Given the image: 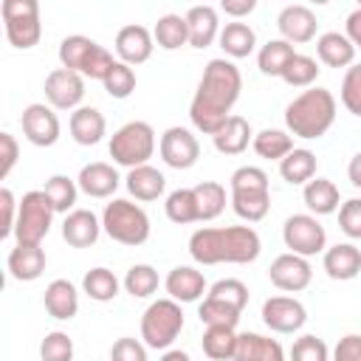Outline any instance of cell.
Instances as JSON below:
<instances>
[{"label": "cell", "mask_w": 361, "mask_h": 361, "mask_svg": "<svg viewBox=\"0 0 361 361\" xmlns=\"http://www.w3.org/2000/svg\"><path fill=\"white\" fill-rule=\"evenodd\" d=\"M330 350L319 336H302L290 347V361H327Z\"/></svg>", "instance_id": "cell-49"}, {"label": "cell", "mask_w": 361, "mask_h": 361, "mask_svg": "<svg viewBox=\"0 0 361 361\" xmlns=\"http://www.w3.org/2000/svg\"><path fill=\"white\" fill-rule=\"evenodd\" d=\"M102 234V220L90 209H73L62 220V240L73 248H90Z\"/></svg>", "instance_id": "cell-20"}, {"label": "cell", "mask_w": 361, "mask_h": 361, "mask_svg": "<svg viewBox=\"0 0 361 361\" xmlns=\"http://www.w3.org/2000/svg\"><path fill=\"white\" fill-rule=\"evenodd\" d=\"M42 361H73V338L62 330H51L39 344Z\"/></svg>", "instance_id": "cell-47"}, {"label": "cell", "mask_w": 361, "mask_h": 361, "mask_svg": "<svg viewBox=\"0 0 361 361\" xmlns=\"http://www.w3.org/2000/svg\"><path fill=\"white\" fill-rule=\"evenodd\" d=\"M42 305L48 310L51 319H59V322H71L76 313H79V293L73 288V282L68 279H54L45 293H42Z\"/></svg>", "instance_id": "cell-27"}, {"label": "cell", "mask_w": 361, "mask_h": 361, "mask_svg": "<svg viewBox=\"0 0 361 361\" xmlns=\"http://www.w3.org/2000/svg\"><path fill=\"white\" fill-rule=\"evenodd\" d=\"M262 322L274 333H296L307 322V310L293 296H271L262 302Z\"/></svg>", "instance_id": "cell-16"}, {"label": "cell", "mask_w": 361, "mask_h": 361, "mask_svg": "<svg viewBox=\"0 0 361 361\" xmlns=\"http://www.w3.org/2000/svg\"><path fill=\"white\" fill-rule=\"evenodd\" d=\"M338 228L350 240H361V197H350L338 206Z\"/></svg>", "instance_id": "cell-50"}, {"label": "cell", "mask_w": 361, "mask_h": 361, "mask_svg": "<svg viewBox=\"0 0 361 361\" xmlns=\"http://www.w3.org/2000/svg\"><path fill=\"white\" fill-rule=\"evenodd\" d=\"M206 296L209 299H217V302H223V305H228V307H234V310H245V305H248V288H245V282H240V279H234V276H228V279H217L209 290H206Z\"/></svg>", "instance_id": "cell-44"}, {"label": "cell", "mask_w": 361, "mask_h": 361, "mask_svg": "<svg viewBox=\"0 0 361 361\" xmlns=\"http://www.w3.org/2000/svg\"><path fill=\"white\" fill-rule=\"evenodd\" d=\"M220 48H223V54L228 56V59H243V56H248V54H254V48H257V34H254V28L248 25V23H243V20H231V23H226L223 28H220Z\"/></svg>", "instance_id": "cell-30"}, {"label": "cell", "mask_w": 361, "mask_h": 361, "mask_svg": "<svg viewBox=\"0 0 361 361\" xmlns=\"http://www.w3.org/2000/svg\"><path fill=\"white\" fill-rule=\"evenodd\" d=\"M110 158L118 166H144L155 152V130L147 121H127L110 135Z\"/></svg>", "instance_id": "cell-8"}, {"label": "cell", "mask_w": 361, "mask_h": 361, "mask_svg": "<svg viewBox=\"0 0 361 361\" xmlns=\"http://www.w3.org/2000/svg\"><path fill=\"white\" fill-rule=\"evenodd\" d=\"M158 271L152 268V265H147V262H138V265H133L130 271H127V276H124V290L133 296V299H147V296H152L155 290H158Z\"/></svg>", "instance_id": "cell-42"}, {"label": "cell", "mask_w": 361, "mask_h": 361, "mask_svg": "<svg viewBox=\"0 0 361 361\" xmlns=\"http://www.w3.org/2000/svg\"><path fill=\"white\" fill-rule=\"evenodd\" d=\"M164 288L175 302H197L206 293V276L192 265H178L166 274Z\"/></svg>", "instance_id": "cell-22"}, {"label": "cell", "mask_w": 361, "mask_h": 361, "mask_svg": "<svg viewBox=\"0 0 361 361\" xmlns=\"http://www.w3.org/2000/svg\"><path fill=\"white\" fill-rule=\"evenodd\" d=\"M231 209L245 223H259L271 212V186L268 175L259 166H240L228 178Z\"/></svg>", "instance_id": "cell-4"}, {"label": "cell", "mask_w": 361, "mask_h": 361, "mask_svg": "<svg viewBox=\"0 0 361 361\" xmlns=\"http://www.w3.org/2000/svg\"><path fill=\"white\" fill-rule=\"evenodd\" d=\"M316 54L327 68H350L355 65V45L347 39V34L327 31L316 39Z\"/></svg>", "instance_id": "cell-31"}, {"label": "cell", "mask_w": 361, "mask_h": 361, "mask_svg": "<svg viewBox=\"0 0 361 361\" xmlns=\"http://www.w3.org/2000/svg\"><path fill=\"white\" fill-rule=\"evenodd\" d=\"M59 65L68 68V71H76L82 73L85 79H99L104 82L107 73L113 71L116 59L113 54L99 45L96 39L85 37V34H71L59 42Z\"/></svg>", "instance_id": "cell-5"}, {"label": "cell", "mask_w": 361, "mask_h": 361, "mask_svg": "<svg viewBox=\"0 0 361 361\" xmlns=\"http://www.w3.org/2000/svg\"><path fill=\"white\" fill-rule=\"evenodd\" d=\"M322 265L330 279H338V282L355 279L361 274V251L353 243H336L324 251Z\"/></svg>", "instance_id": "cell-25"}, {"label": "cell", "mask_w": 361, "mask_h": 361, "mask_svg": "<svg viewBox=\"0 0 361 361\" xmlns=\"http://www.w3.org/2000/svg\"><path fill=\"white\" fill-rule=\"evenodd\" d=\"M17 158H20V144H17V138H14L11 133H0V178H3V180H6L8 172L14 169Z\"/></svg>", "instance_id": "cell-53"}, {"label": "cell", "mask_w": 361, "mask_h": 361, "mask_svg": "<svg viewBox=\"0 0 361 361\" xmlns=\"http://www.w3.org/2000/svg\"><path fill=\"white\" fill-rule=\"evenodd\" d=\"M358 8H361V3H358Z\"/></svg>", "instance_id": "cell-59"}, {"label": "cell", "mask_w": 361, "mask_h": 361, "mask_svg": "<svg viewBox=\"0 0 361 361\" xmlns=\"http://www.w3.org/2000/svg\"><path fill=\"white\" fill-rule=\"evenodd\" d=\"M276 28H279V34H282L285 42H290V45H302V42H310V39L316 37L319 23H316V14H313L307 6H302V3H290V6H285V8L279 11V17H276Z\"/></svg>", "instance_id": "cell-18"}, {"label": "cell", "mask_w": 361, "mask_h": 361, "mask_svg": "<svg viewBox=\"0 0 361 361\" xmlns=\"http://www.w3.org/2000/svg\"><path fill=\"white\" fill-rule=\"evenodd\" d=\"M6 265H8L11 279H17V282H34V279L42 276V271L48 265V257H45L42 245H23V243H17L8 251Z\"/></svg>", "instance_id": "cell-21"}, {"label": "cell", "mask_w": 361, "mask_h": 361, "mask_svg": "<svg viewBox=\"0 0 361 361\" xmlns=\"http://www.w3.org/2000/svg\"><path fill=\"white\" fill-rule=\"evenodd\" d=\"M262 243L251 226H206L189 237V254L200 265H248L259 257Z\"/></svg>", "instance_id": "cell-2"}, {"label": "cell", "mask_w": 361, "mask_h": 361, "mask_svg": "<svg viewBox=\"0 0 361 361\" xmlns=\"http://www.w3.org/2000/svg\"><path fill=\"white\" fill-rule=\"evenodd\" d=\"M48 203L54 206L56 214H71L73 212V203H76V195H79V183L68 175H51L42 186Z\"/></svg>", "instance_id": "cell-38"}, {"label": "cell", "mask_w": 361, "mask_h": 361, "mask_svg": "<svg viewBox=\"0 0 361 361\" xmlns=\"http://www.w3.org/2000/svg\"><path fill=\"white\" fill-rule=\"evenodd\" d=\"M282 240L290 254L313 257L327 251V231L313 214H290L282 226Z\"/></svg>", "instance_id": "cell-11"}, {"label": "cell", "mask_w": 361, "mask_h": 361, "mask_svg": "<svg viewBox=\"0 0 361 361\" xmlns=\"http://www.w3.org/2000/svg\"><path fill=\"white\" fill-rule=\"evenodd\" d=\"M268 279H271L274 288H279V290H285V293H299V290H305V288L310 285L313 268H310L307 257H299V254L285 251V254H279V257L271 262Z\"/></svg>", "instance_id": "cell-14"}, {"label": "cell", "mask_w": 361, "mask_h": 361, "mask_svg": "<svg viewBox=\"0 0 361 361\" xmlns=\"http://www.w3.org/2000/svg\"><path fill=\"white\" fill-rule=\"evenodd\" d=\"M347 178H350L353 186L361 189V152H355V155L350 158V164H347Z\"/></svg>", "instance_id": "cell-57"}, {"label": "cell", "mask_w": 361, "mask_h": 361, "mask_svg": "<svg viewBox=\"0 0 361 361\" xmlns=\"http://www.w3.org/2000/svg\"><path fill=\"white\" fill-rule=\"evenodd\" d=\"M110 361H147V344H141L138 338L121 336L110 347Z\"/></svg>", "instance_id": "cell-51"}, {"label": "cell", "mask_w": 361, "mask_h": 361, "mask_svg": "<svg viewBox=\"0 0 361 361\" xmlns=\"http://www.w3.org/2000/svg\"><path fill=\"white\" fill-rule=\"evenodd\" d=\"M116 54H118V62L124 65H141L152 56V48H155V37L149 34V28L138 25V23H130L124 28H118L116 34Z\"/></svg>", "instance_id": "cell-17"}, {"label": "cell", "mask_w": 361, "mask_h": 361, "mask_svg": "<svg viewBox=\"0 0 361 361\" xmlns=\"http://www.w3.org/2000/svg\"><path fill=\"white\" fill-rule=\"evenodd\" d=\"M183 330V310L175 299H155L141 316V338L149 350H169Z\"/></svg>", "instance_id": "cell-7"}, {"label": "cell", "mask_w": 361, "mask_h": 361, "mask_svg": "<svg viewBox=\"0 0 361 361\" xmlns=\"http://www.w3.org/2000/svg\"><path fill=\"white\" fill-rule=\"evenodd\" d=\"M68 130H71V138H73L79 147H93V144H99V141L104 138L107 121H104V116H102L96 107L82 104L79 110L71 113Z\"/></svg>", "instance_id": "cell-24"}, {"label": "cell", "mask_w": 361, "mask_h": 361, "mask_svg": "<svg viewBox=\"0 0 361 361\" xmlns=\"http://www.w3.org/2000/svg\"><path fill=\"white\" fill-rule=\"evenodd\" d=\"M54 206L48 203L42 189H31L20 197V212H17V226H14V237L23 245H42L45 234L51 231L54 223Z\"/></svg>", "instance_id": "cell-9"}, {"label": "cell", "mask_w": 361, "mask_h": 361, "mask_svg": "<svg viewBox=\"0 0 361 361\" xmlns=\"http://www.w3.org/2000/svg\"><path fill=\"white\" fill-rule=\"evenodd\" d=\"M302 200H305V206L310 209L313 217H319V214H333V212H338V206H341L338 186H336L330 178H313V180H307L305 189H302Z\"/></svg>", "instance_id": "cell-29"}, {"label": "cell", "mask_w": 361, "mask_h": 361, "mask_svg": "<svg viewBox=\"0 0 361 361\" xmlns=\"http://www.w3.org/2000/svg\"><path fill=\"white\" fill-rule=\"evenodd\" d=\"M0 209H3V226H0V237H11L14 234V226H17V212H20V203L14 200V192L8 186L0 189Z\"/></svg>", "instance_id": "cell-52"}, {"label": "cell", "mask_w": 361, "mask_h": 361, "mask_svg": "<svg viewBox=\"0 0 361 361\" xmlns=\"http://www.w3.org/2000/svg\"><path fill=\"white\" fill-rule=\"evenodd\" d=\"M231 361H285V350L276 338L259 333H237Z\"/></svg>", "instance_id": "cell-23"}, {"label": "cell", "mask_w": 361, "mask_h": 361, "mask_svg": "<svg viewBox=\"0 0 361 361\" xmlns=\"http://www.w3.org/2000/svg\"><path fill=\"white\" fill-rule=\"evenodd\" d=\"M102 85H104L107 96H113V99H127V96L135 90V71H133L130 65H124V62L116 59L113 71L107 73V79H104Z\"/></svg>", "instance_id": "cell-46"}, {"label": "cell", "mask_w": 361, "mask_h": 361, "mask_svg": "<svg viewBox=\"0 0 361 361\" xmlns=\"http://www.w3.org/2000/svg\"><path fill=\"white\" fill-rule=\"evenodd\" d=\"M197 316H200V322L206 327H212V324L237 327V322H240V310H234V307H228V305H223L217 299H209V296H203V302L197 307Z\"/></svg>", "instance_id": "cell-45"}, {"label": "cell", "mask_w": 361, "mask_h": 361, "mask_svg": "<svg viewBox=\"0 0 361 361\" xmlns=\"http://www.w3.org/2000/svg\"><path fill=\"white\" fill-rule=\"evenodd\" d=\"M333 361H361V336L347 333L344 338H338V344L333 347Z\"/></svg>", "instance_id": "cell-54"}, {"label": "cell", "mask_w": 361, "mask_h": 361, "mask_svg": "<svg viewBox=\"0 0 361 361\" xmlns=\"http://www.w3.org/2000/svg\"><path fill=\"white\" fill-rule=\"evenodd\" d=\"M118 288H121V282H118V276L110 271V268H90L87 274H85V279H82V290L93 299V302H113L116 296H118Z\"/></svg>", "instance_id": "cell-39"}, {"label": "cell", "mask_w": 361, "mask_h": 361, "mask_svg": "<svg viewBox=\"0 0 361 361\" xmlns=\"http://www.w3.org/2000/svg\"><path fill=\"white\" fill-rule=\"evenodd\" d=\"M164 212L172 223L178 226H186V223H197L200 214H197V200H195V189H175L166 195V203H164Z\"/></svg>", "instance_id": "cell-40"}, {"label": "cell", "mask_w": 361, "mask_h": 361, "mask_svg": "<svg viewBox=\"0 0 361 361\" xmlns=\"http://www.w3.org/2000/svg\"><path fill=\"white\" fill-rule=\"evenodd\" d=\"M124 180H127V192H130L135 200H144V203L158 200V197L164 195V189H166V178H164V172H158V169L149 166V164L130 169Z\"/></svg>", "instance_id": "cell-32"}, {"label": "cell", "mask_w": 361, "mask_h": 361, "mask_svg": "<svg viewBox=\"0 0 361 361\" xmlns=\"http://www.w3.org/2000/svg\"><path fill=\"white\" fill-rule=\"evenodd\" d=\"M251 147H254V152H257L259 158H268V161H282V158H285V155L293 149V138H290V133H288V130L265 127V130H259V133L254 135Z\"/></svg>", "instance_id": "cell-37"}, {"label": "cell", "mask_w": 361, "mask_h": 361, "mask_svg": "<svg viewBox=\"0 0 361 361\" xmlns=\"http://www.w3.org/2000/svg\"><path fill=\"white\" fill-rule=\"evenodd\" d=\"M192 189H195V200H197V214H200V220H214V217L223 214V209H226V189H223V183H217V180H203V183H197V186H192Z\"/></svg>", "instance_id": "cell-41"}, {"label": "cell", "mask_w": 361, "mask_h": 361, "mask_svg": "<svg viewBox=\"0 0 361 361\" xmlns=\"http://www.w3.org/2000/svg\"><path fill=\"white\" fill-rule=\"evenodd\" d=\"M200 347H203V355L212 361H231L234 347H237V333H234V327L212 324L203 330Z\"/></svg>", "instance_id": "cell-35"}, {"label": "cell", "mask_w": 361, "mask_h": 361, "mask_svg": "<svg viewBox=\"0 0 361 361\" xmlns=\"http://www.w3.org/2000/svg\"><path fill=\"white\" fill-rule=\"evenodd\" d=\"M189 25V45L192 48H209L220 37V20L214 6H192L186 14Z\"/></svg>", "instance_id": "cell-26"}, {"label": "cell", "mask_w": 361, "mask_h": 361, "mask_svg": "<svg viewBox=\"0 0 361 361\" xmlns=\"http://www.w3.org/2000/svg\"><path fill=\"white\" fill-rule=\"evenodd\" d=\"M20 124H23V135L34 147H54L59 141L62 127H59V118H56L51 104H42V102L28 104L20 116Z\"/></svg>", "instance_id": "cell-15"}, {"label": "cell", "mask_w": 361, "mask_h": 361, "mask_svg": "<svg viewBox=\"0 0 361 361\" xmlns=\"http://www.w3.org/2000/svg\"><path fill=\"white\" fill-rule=\"evenodd\" d=\"M341 104L361 118V62L350 65L341 79Z\"/></svg>", "instance_id": "cell-48"}, {"label": "cell", "mask_w": 361, "mask_h": 361, "mask_svg": "<svg viewBox=\"0 0 361 361\" xmlns=\"http://www.w3.org/2000/svg\"><path fill=\"white\" fill-rule=\"evenodd\" d=\"M344 34H347V39L355 45V51H361V8H353L350 14H347V23H344Z\"/></svg>", "instance_id": "cell-56"}, {"label": "cell", "mask_w": 361, "mask_h": 361, "mask_svg": "<svg viewBox=\"0 0 361 361\" xmlns=\"http://www.w3.org/2000/svg\"><path fill=\"white\" fill-rule=\"evenodd\" d=\"M220 8H223L228 17L243 20V17H248V14L257 8V0H223V3H220Z\"/></svg>", "instance_id": "cell-55"}, {"label": "cell", "mask_w": 361, "mask_h": 361, "mask_svg": "<svg viewBox=\"0 0 361 361\" xmlns=\"http://www.w3.org/2000/svg\"><path fill=\"white\" fill-rule=\"evenodd\" d=\"M319 62L313 59V56H305V54H296L288 65H285V71H282V82L285 85H290V87H310L313 82H316V76H319Z\"/></svg>", "instance_id": "cell-43"}, {"label": "cell", "mask_w": 361, "mask_h": 361, "mask_svg": "<svg viewBox=\"0 0 361 361\" xmlns=\"http://www.w3.org/2000/svg\"><path fill=\"white\" fill-rule=\"evenodd\" d=\"M0 14L6 23V39L14 48L28 51L39 42L42 23H39V3L37 0H3Z\"/></svg>", "instance_id": "cell-10"}, {"label": "cell", "mask_w": 361, "mask_h": 361, "mask_svg": "<svg viewBox=\"0 0 361 361\" xmlns=\"http://www.w3.org/2000/svg\"><path fill=\"white\" fill-rule=\"evenodd\" d=\"M240 90H243L240 68L226 56L209 59L189 104V118L195 130H200L203 135H214L231 116V107L237 104Z\"/></svg>", "instance_id": "cell-1"}, {"label": "cell", "mask_w": 361, "mask_h": 361, "mask_svg": "<svg viewBox=\"0 0 361 361\" xmlns=\"http://www.w3.org/2000/svg\"><path fill=\"white\" fill-rule=\"evenodd\" d=\"M251 141H254V133H251L248 118H243V116H228L226 124L212 135L214 149L223 155H240L248 149Z\"/></svg>", "instance_id": "cell-28"}, {"label": "cell", "mask_w": 361, "mask_h": 361, "mask_svg": "<svg viewBox=\"0 0 361 361\" xmlns=\"http://www.w3.org/2000/svg\"><path fill=\"white\" fill-rule=\"evenodd\" d=\"M293 56H296V51H293L290 42H285L282 37H279V39H268V42L259 48V54H257V68H259V73H265V76H282L285 65H288Z\"/></svg>", "instance_id": "cell-36"}, {"label": "cell", "mask_w": 361, "mask_h": 361, "mask_svg": "<svg viewBox=\"0 0 361 361\" xmlns=\"http://www.w3.org/2000/svg\"><path fill=\"white\" fill-rule=\"evenodd\" d=\"M152 37H155V45L164 48V51H178L183 45H189L186 17H180V14H164V17H158V23L152 28Z\"/></svg>", "instance_id": "cell-34"}, {"label": "cell", "mask_w": 361, "mask_h": 361, "mask_svg": "<svg viewBox=\"0 0 361 361\" xmlns=\"http://www.w3.org/2000/svg\"><path fill=\"white\" fill-rule=\"evenodd\" d=\"M102 231L121 245H144L149 240V217L138 203L116 197L102 212Z\"/></svg>", "instance_id": "cell-6"}, {"label": "cell", "mask_w": 361, "mask_h": 361, "mask_svg": "<svg viewBox=\"0 0 361 361\" xmlns=\"http://www.w3.org/2000/svg\"><path fill=\"white\" fill-rule=\"evenodd\" d=\"M158 152H161V161L172 169H192L200 158V144L195 138L192 130L186 127H169L164 130L161 141H158Z\"/></svg>", "instance_id": "cell-13"}, {"label": "cell", "mask_w": 361, "mask_h": 361, "mask_svg": "<svg viewBox=\"0 0 361 361\" xmlns=\"http://www.w3.org/2000/svg\"><path fill=\"white\" fill-rule=\"evenodd\" d=\"M76 183H79V192H85L87 197H99L102 200V197H113V192L118 189L121 178H118L116 166H110L104 161H93V164H85L79 169Z\"/></svg>", "instance_id": "cell-19"}, {"label": "cell", "mask_w": 361, "mask_h": 361, "mask_svg": "<svg viewBox=\"0 0 361 361\" xmlns=\"http://www.w3.org/2000/svg\"><path fill=\"white\" fill-rule=\"evenodd\" d=\"M42 90L54 110H79L85 99V76L68 68H54L45 76Z\"/></svg>", "instance_id": "cell-12"}, {"label": "cell", "mask_w": 361, "mask_h": 361, "mask_svg": "<svg viewBox=\"0 0 361 361\" xmlns=\"http://www.w3.org/2000/svg\"><path fill=\"white\" fill-rule=\"evenodd\" d=\"M158 361H192V355L186 350H166Z\"/></svg>", "instance_id": "cell-58"}, {"label": "cell", "mask_w": 361, "mask_h": 361, "mask_svg": "<svg viewBox=\"0 0 361 361\" xmlns=\"http://www.w3.org/2000/svg\"><path fill=\"white\" fill-rule=\"evenodd\" d=\"M336 121V96L327 87H307L285 107V127L290 135L313 141Z\"/></svg>", "instance_id": "cell-3"}, {"label": "cell", "mask_w": 361, "mask_h": 361, "mask_svg": "<svg viewBox=\"0 0 361 361\" xmlns=\"http://www.w3.org/2000/svg\"><path fill=\"white\" fill-rule=\"evenodd\" d=\"M279 175H282V180H288L293 186H305L307 180L316 178V155L305 147H293L279 161Z\"/></svg>", "instance_id": "cell-33"}]
</instances>
